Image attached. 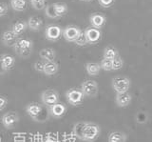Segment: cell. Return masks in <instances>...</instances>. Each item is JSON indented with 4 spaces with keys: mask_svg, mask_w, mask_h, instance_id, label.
I'll list each match as a JSON object with an SVG mask.
<instances>
[{
    "mask_svg": "<svg viewBox=\"0 0 152 142\" xmlns=\"http://www.w3.org/2000/svg\"><path fill=\"white\" fill-rule=\"evenodd\" d=\"M59 70V65L54 61H45L43 74L46 75H54Z\"/></svg>",
    "mask_w": 152,
    "mask_h": 142,
    "instance_id": "e0dca14e",
    "label": "cell"
},
{
    "mask_svg": "<svg viewBox=\"0 0 152 142\" xmlns=\"http://www.w3.org/2000/svg\"><path fill=\"white\" fill-rule=\"evenodd\" d=\"M0 142H1V136H0Z\"/></svg>",
    "mask_w": 152,
    "mask_h": 142,
    "instance_id": "74e56055",
    "label": "cell"
},
{
    "mask_svg": "<svg viewBox=\"0 0 152 142\" xmlns=\"http://www.w3.org/2000/svg\"><path fill=\"white\" fill-rule=\"evenodd\" d=\"M100 66H101V69H103L104 71H111L112 70V60L104 58L101 61V63H100Z\"/></svg>",
    "mask_w": 152,
    "mask_h": 142,
    "instance_id": "4316f807",
    "label": "cell"
},
{
    "mask_svg": "<svg viewBox=\"0 0 152 142\" xmlns=\"http://www.w3.org/2000/svg\"><path fill=\"white\" fill-rule=\"evenodd\" d=\"M11 6L14 11L23 12L27 9V0H11Z\"/></svg>",
    "mask_w": 152,
    "mask_h": 142,
    "instance_id": "cb8c5ba5",
    "label": "cell"
},
{
    "mask_svg": "<svg viewBox=\"0 0 152 142\" xmlns=\"http://www.w3.org/2000/svg\"><path fill=\"white\" fill-rule=\"evenodd\" d=\"M101 70V66L95 62H88L86 64V71L89 75H97Z\"/></svg>",
    "mask_w": 152,
    "mask_h": 142,
    "instance_id": "603a6c76",
    "label": "cell"
},
{
    "mask_svg": "<svg viewBox=\"0 0 152 142\" xmlns=\"http://www.w3.org/2000/svg\"><path fill=\"white\" fill-rule=\"evenodd\" d=\"M14 50H15V53L22 56V57H27V56L30 55L31 53V49H32V41L30 39H26V38H20L17 39V41L14 44Z\"/></svg>",
    "mask_w": 152,
    "mask_h": 142,
    "instance_id": "277c9868",
    "label": "cell"
},
{
    "mask_svg": "<svg viewBox=\"0 0 152 142\" xmlns=\"http://www.w3.org/2000/svg\"><path fill=\"white\" fill-rule=\"evenodd\" d=\"M124 65V61L121 57L116 56L115 58L112 59V70H119L123 67Z\"/></svg>",
    "mask_w": 152,
    "mask_h": 142,
    "instance_id": "83f0119b",
    "label": "cell"
},
{
    "mask_svg": "<svg viewBox=\"0 0 152 142\" xmlns=\"http://www.w3.org/2000/svg\"><path fill=\"white\" fill-rule=\"evenodd\" d=\"M44 61H37V62L34 63V69L37 71V72L43 73V68H44Z\"/></svg>",
    "mask_w": 152,
    "mask_h": 142,
    "instance_id": "836d02e7",
    "label": "cell"
},
{
    "mask_svg": "<svg viewBox=\"0 0 152 142\" xmlns=\"http://www.w3.org/2000/svg\"><path fill=\"white\" fill-rule=\"evenodd\" d=\"M15 63V58L11 54H1L0 55V64L5 73L11 70Z\"/></svg>",
    "mask_w": 152,
    "mask_h": 142,
    "instance_id": "4fadbf2b",
    "label": "cell"
},
{
    "mask_svg": "<svg viewBox=\"0 0 152 142\" xmlns=\"http://www.w3.org/2000/svg\"><path fill=\"white\" fill-rule=\"evenodd\" d=\"M130 87V80L125 77H117L112 79V88L117 93H126Z\"/></svg>",
    "mask_w": 152,
    "mask_h": 142,
    "instance_id": "52a82bcc",
    "label": "cell"
},
{
    "mask_svg": "<svg viewBox=\"0 0 152 142\" xmlns=\"http://www.w3.org/2000/svg\"><path fill=\"white\" fill-rule=\"evenodd\" d=\"M84 93H82L81 90L75 89V88H71L68 90L66 93V97L68 102L72 106H78L82 103L83 99H84Z\"/></svg>",
    "mask_w": 152,
    "mask_h": 142,
    "instance_id": "8992f818",
    "label": "cell"
},
{
    "mask_svg": "<svg viewBox=\"0 0 152 142\" xmlns=\"http://www.w3.org/2000/svg\"><path fill=\"white\" fill-rule=\"evenodd\" d=\"M43 25V20L39 16H31L28 21V27L31 31H39Z\"/></svg>",
    "mask_w": 152,
    "mask_h": 142,
    "instance_id": "ffe728a7",
    "label": "cell"
},
{
    "mask_svg": "<svg viewBox=\"0 0 152 142\" xmlns=\"http://www.w3.org/2000/svg\"><path fill=\"white\" fill-rule=\"evenodd\" d=\"M126 135L122 132H112L108 135V142H126Z\"/></svg>",
    "mask_w": 152,
    "mask_h": 142,
    "instance_id": "44dd1931",
    "label": "cell"
},
{
    "mask_svg": "<svg viewBox=\"0 0 152 142\" xmlns=\"http://www.w3.org/2000/svg\"><path fill=\"white\" fill-rule=\"evenodd\" d=\"M41 100L45 106L50 107L53 104L58 103L59 93L53 89H47L41 93Z\"/></svg>",
    "mask_w": 152,
    "mask_h": 142,
    "instance_id": "5b68a950",
    "label": "cell"
},
{
    "mask_svg": "<svg viewBox=\"0 0 152 142\" xmlns=\"http://www.w3.org/2000/svg\"><path fill=\"white\" fill-rule=\"evenodd\" d=\"M73 135L80 140L93 142L100 135V127L91 122H78L73 126Z\"/></svg>",
    "mask_w": 152,
    "mask_h": 142,
    "instance_id": "6da1fadb",
    "label": "cell"
},
{
    "mask_svg": "<svg viewBox=\"0 0 152 142\" xmlns=\"http://www.w3.org/2000/svg\"><path fill=\"white\" fill-rule=\"evenodd\" d=\"M147 119H148V116H147V113L145 112H140L137 113V116H136L137 122L142 124V123H145L147 121Z\"/></svg>",
    "mask_w": 152,
    "mask_h": 142,
    "instance_id": "f546056e",
    "label": "cell"
},
{
    "mask_svg": "<svg viewBox=\"0 0 152 142\" xmlns=\"http://www.w3.org/2000/svg\"><path fill=\"white\" fill-rule=\"evenodd\" d=\"M84 34L88 40V43L89 44L96 43L101 38V32L98 29H95V28H87L85 30Z\"/></svg>",
    "mask_w": 152,
    "mask_h": 142,
    "instance_id": "7c38bea8",
    "label": "cell"
},
{
    "mask_svg": "<svg viewBox=\"0 0 152 142\" xmlns=\"http://www.w3.org/2000/svg\"><path fill=\"white\" fill-rule=\"evenodd\" d=\"M100 5L104 7V8H108L112 5V3L114 2V0H98Z\"/></svg>",
    "mask_w": 152,
    "mask_h": 142,
    "instance_id": "d6a6232c",
    "label": "cell"
},
{
    "mask_svg": "<svg viewBox=\"0 0 152 142\" xmlns=\"http://www.w3.org/2000/svg\"><path fill=\"white\" fill-rule=\"evenodd\" d=\"M74 43L78 46H86L88 44V40H87V38H86V35L84 34V32H81L79 36L74 40Z\"/></svg>",
    "mask_w": 152,
    "mask_h": 142,
    "instance_id": "484cf974",
    "label": "cell"
},
{
    "mask_svg": "<svg viewBox=\"0 0 152 142\" xmlns=\"http://www.w3.org/2000/svg\"><path fill=\"white\" fill-rule=\"evenodd\" d=\"M45 1L46 0H30L31 6L35 10H42L45 7Z\"/></svg>",
    "mask_w": 152,
    "mask_h": 142,
    "instance_id": "f1b7e54d",
    "label": "cell"
},
{
    "mask_svg": "<svg viewBox=\"0 0 152 142\" xmlns=\"http://www.w3.org/2000/svg\"><path fill=\"white\" fill-rule=\"evenodd\" d=\"M5 74V72H4L2 67H1V64H0V74Z\"/></svg>",
    "mask_w": 152,
    "mask_h": 142,
    "instance_id": "d590c367",
    "label": "cell"
},
{
    "mask_svg": "<svg viewBox=\"0 0 152 142\" xmlns=\"http://www.w3.org/2000/svg\"><path fill=\"white\" fill-rule=\"evenodd\" d=\"M7 104H8V99L4 96H0V112L3 111L6 108Z\"/></svg>",
    "mask_w": 152,
    "mask_h": 142,
    "instance_id": "1f68e13d",
    "label": "cell"
},
{
    "mask_svg": "<svg viewBox=\"0 0 152 142\" xmlns=\"http://www.w3.org/2000/svg\"><path fill=\"white\" fill-rule=\"evenodd\" d=\"M8 13V5L4 2H0V17L6 15Z\"/></svg>",
    "mask_w": 152,
    "mask_h": 142,
    "instance_id": "4dcf8cb0",
    "label": "cell"
},
{
    "mask_svg": "<svg viewBox=\"0 0 152 142\" xmlns=\"http://www.w3.org/2000/svg\"><path fill=\"white\" fill-rule=\"evenodd\" d=\"M17 39H18V36L14 35L12 30L4 32L3 35H2V38H1L2 43L6 46H9V47L14 46Z\"/></svg>",
    "mask_w": 152,
    "mask_h": 142,
    "instance_id": "9a60e30c",
    "label": "cell"
},
{
    "mask_svg": "<svg viewBox=\"0 0 152 142\" xmlns=\"http://www.w3.org/2000/svg\"><path fill=\"white\" fill-rule=\"evenodd\" d=\"M131 102V94L126 93H117L116 96V103L119 107H126Z\"/></svg>",
    "mask_w": 152,
    "mask_h": 142,
    "instance_id": "ac0fdd59",
    "label": "cell"
},
{
    "mask_svg": "<svg viewBox=\"0 0 152 142\" xmlns=\"http://www.w3.org/2000/svg\"><path fill=\"white\" fill-rule=\"evenodd\" d=\"M49 110H50V113L51 116H53L55 118H60L66 113V108L64 104L56 103V104H53V105H51L50 107H49Z\"/></svg>",
    "mask_w": 152,
    "mask_h": 142,
    "instance_id": "5bb4252c",
    "label": "cell"
},
{
    "mask_svg": "<svg viewBox=\"0 0 152 142\" xmlns=\"http://www.w3.org/2000/svg\"><path fill=\"white\" fill-rule=\"evenodd\" d=\"M116 56H118V52L115 48H113V47H107V48L104 49V58L112 60L113 58H115Z\"/></svg>",
    "mask_w": 152,
    "mask_h": 142,
    "instance_id": "d4e9b609",
    "label": "cell"
},
{
    "mask_svg": "<svg viewBox=\"0 0 152 142\" xmlns=\"http://www.w3.org/2000/svg\"><path fill=\"white\" fill-rule=\"evenodd\" d=\"M62 29L61 27L57 25H49L47 26L45 30L46 38L50 41H56L58 40L62 35Z\"/></svg>",
    "mask_w": 152,
    "mask_h": 142,
    "instance_id": "30bf717a",
    "label": "cell"
},
{
    "mask_svg": "<svg viewBox=\"0 0 152 142\" xmlns=\"http://www.w3.org/2000/svg\"><path fill=\"white\" fill-rule=\"evenodd\" d=\"M44 142H58V140H57L54 136L52 135H48L46 137V139L44 140Z\"/></svg>",
    "mask_w": 152,
    "mask_h": 142,
    "instance_id": "e575fe53",
    "label": "cell"
},
{
    "mask_svg": "<svg viewBox=\"0 0 152 142\" xmlns=\"http://www.w3.org/2000/svg\"><path fill=\"white\" fill-rule=\"evenodd\" d=\"M89 21L92 28L99 30V29H101L104 25V23H106V17L102 15H99V13H93V15H90Z\"/></svg>",
    "mask_w": 152,
    "mask_h": 142,
    "instance_id": "2e32d148",
    "label": "cell"
},
{
    "mask_svg": "<svg viewBox=\"0 0 152 142\" xmlns=\"http://www.w3.org/2000/svg\"><path fill=\"white\" fill-rule=\"evenodd\" d=\"M28 28V23L25 22V21H18L16 23H14L13 26H12V32L15 35H21L23 34V32H25L26 29Z\"/></svg>",
    "mask_w": 152,
    "mask_h": 142,
    "instance_id": "7402d4cb",
    "label": "cell"
},
{
    "mask_svg": "<svg viewBox=\"0 0 152 142\" xmlns=\"http://www.w3.org/2000/svg\"><path fill=\"white\" fill-rule=\"evenodd\" d=\"M39 55H40V57L45 61H54L56 57V53H55V51L51 48H45V49H42L39 52Z\"/></svg>",
    "mask_w": 152,
    "mask_h": 142,
    "instance_id": "d6986e66",
    "label": "cell"
},
{
    "mask_svg": "<svg viewBox=\"0 0 152 142\" xmlns=\"http://www.w3.org/2000/svg\"><path fill=\"white\" fill-rule=\"evenodd\" d=\"M81 31L78 27L76 26H68L66 29L62 32L63 34L64 38L69 41V42H74V40L79 36V35L81 34Z\"/></svg>",
    "mask_w": 152,
    "mask_h": 142,
    "instance_id": "8fae6325",
    "label": "cell"
},
{
    "mask_svg": "<svg viewBox=\"0 0 152 142\" xmlns=\"http://www.w3.org/2000/svg\"><path fill=\"white\" fill-rule=\"evenodd\" d=\"M68 12V6L66 3L63 2H56L48 5L46 7V15L50 18H57L62 15H64L65 13Z\"/></svg>",
    "mask_w": 152,
    "mask_h": 142,
    "instance_id": "3957f363",
    "label": "cell"
},
{
    "mask_svg": "<svg viewBox=\"0 0 152 142\" xmlns=\"http://www.w3.org/2000/svg\"><path fill=\"white\" fill-rule=\"evenodd\" d=\"M98 84L94 80H86L81 85V91L84 96L88 97H95L98 94Z\"/></svg>",
    "mask_w": 152,
    "mask_h": 142,
    "instance_id": "ba28073f",
    "label": "cell"
},
{
    "mask_svg": "<svg viewBox=\"0 0 152 142\" xmlns=\"http://www.w3.org/2000/svg\"><path fill=\"white\" fill-rule=\"evenodd\" d=\"M82 1H89V0H82Z\"/></svg>",
    "mask_w": 152,
    "mask_h": 142,
    "instance_id": "8d00e7d4",
    "label": "cell"
},
{
    "mask_svg": "<svg viewBox=\"0 0 152 142\" xmlns=\"http://www.w3.org/2000/svg\"><path fill=\"white\" fill-rule=\"evenodd\" d=\"M26 112L32 120L40 123L48 121L50 116L49 108L36 102H31L28 104L26 107Z\"/></svg>",
    "mask_w": 152,
    "mask_h": 142,
    "instance_id": "7a4b0ae2",
    "label": "cell"
},
{
    "mask_svg": "<svg viewBox=\"0 0 152 142\" xmlns=\"http://www.w3.org/2000/svg\"><path fill=\"white\" fill-rule=\"evenodd\" d=\"M19 119L20 118H19V116L16 112H8L2 116L1 122L6 129H12L18 123Z\"/></svg>",
    "mask_w": 152,
    "mask_h": 142,
    "instance_id": "9c48e42d",
    "label": "cell"
}]
</instances>
